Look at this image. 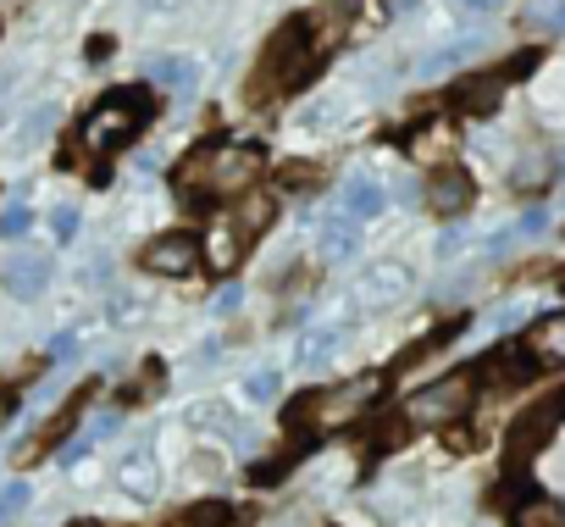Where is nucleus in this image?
<instances>
[{
    "mask_svg": "<svg viewBox=\"0 0 565 527\" xmlns=\"http://www.w3.org/2000/svg\"><path fill=\"white\" fill-rule=\"evenodd\" d=\"M45 284H51V255H40V250H12L7 267H0V289L12 301H40Z\"/></svg>",
    "mask_w": 565,
    "mask_h": 527,
    "instance_id": "nucleus-9",
    "label": "nucleus"
},
{
    "mask_svg": "<svg viewBox=\"0 0 565 527\" xmlns=\"http://www.w3.org/2000/svg\"><path fill=\"white\" fill-rule=\"evenodd\" d=\"M51 128H56V106H34V112L23 117V128H18V150L45 145V139H51Z\"/></svg>",
    "mask_w": 565,
    "mask_h": 527,
    "instance_id": "nucleus-22",
    "label": "nucleus"
},
{
    "mask_svg": "<svg viewBox=\"0 0 565 527\" xmlns=\"http://www.w3.org/2000/svg\"><path fill=\"white\" fill-rule=\"evenodd\" d=\"M449 150H455V134L438 128V123L422 128V134L411 139V161H422V167H427V161H449Z\"/></svg>",
    "mask_w": 565,
    "mask_h": 527,
    "instance_id": "nucleus-19",
    "label": "nucleus"
},
{
    "mask_svg": "<svg viewBox=\"0 0 565 527\" xmlns=\"http://www.w3.org/2000/svg\"><path fill=\"white\" fill-rule=\"evenodd\" d=\"M73 350H78V339H73V334H56V339H51V356H56V361H67Z\"/></svg>",
    "mask_w": 565,
    "mask_h": 527,
    "instance_id": "nucleus-39",
    "label": "nucleus"
},
{
    "mask_svg": "<svg viewBox=\"0 0 565 527\" xmlns=\"http://www.w3.org/2000/svg\"><path fill=\"white\" fill-rule=\"evenodd\" d=\"M156 117V101L145 89H106V101L84 117V150L89 156H117L128 139H139V128Z\"/></svg>",
    "mask_w": 565,
    "mask_h": 527,
    "instance_id": "nucleus-3",
    "label": "nucleus"
},
{
    "mask_svg": "<svg viewBox=\"0 0 565 527\" xmlns=\"http://www.w3.org/2000/svg\"><path fill=\"white\" fill-rule=\"evenodd\" d=\"M145 78H150V84H161L167 95H183V101H189V95H194V84H200V67H194V62H183V56H150V62H145Z\"/></svg>",
    "mask_w": 565,
    "mask_h": 527,
    "instance_id": "nucleus-13",
    "label": "nucleus"
},
{
    "mask_svg": "<svg viewBox=\"0 0 565 527\" xmlns=\"http://www.w3.org/2000/svg\"><path fill=\"white\" fill-rule=\"evenodd\" d=\"M244 394H249V400H271V394H277V372H255V378L244 383Z\"/></svg>",
    "mask_w": 565,
    "mask_h": 527,
    "instance_id": "nucleus-34",
    "label": "nucleus"
},
{
    "mask_svg": "<svg viewBox=\"0 0 565 527\" xmlns=\"http://www.w3.org/2000/svg\"><path fill=\"white\" fill-rule=\"evenodd\" d=\"M51 233H56V244H73L78 239V211L73 205H56L51 211Z\"/></svg>",
    "mask_w": 565,
    "mask_h": 527,
    "instance_id": "nucleus-29",
    "label": "nucleus"
},
{
    "mask_svg": "<svg viewBox=\"0 0 565 527\" xmlns=\"http://www.w3.org/2000/svg\"><path fill=\"white\" fill-rule=\"evenodd\" d=\"M526 62H515V67H504V73H488V78H466L460 89H455V106H466V112H488V106H499V95H504V78H515Z\"/></svg>",
    "mask_w": 565,
    "mask_h": 527,
    "instance_id": "nucleus-15",
    "label": "nucleus"
},
{
    "mask_svg": "<svg viewBox=\"0 0 565 527\" xmlns=\"http://www.w3.org/2000/svg\"><path fill=\"white\" fill-rule=\"evenodd\" d=\"M238 306H244V289H238V284H227V289H216V301H211V312H216V317H233Z\"/></svg>",
    "mask_w": 565,
    "mask_h": 527,
    "instance_id": "nucleus-32",
    "label": "nucleus"
},
{
    "mask_svg": "<svg viewBox=\"0 0 565 527\" xmlns=\"http://www.w3.org/2000/svg\"><path fill=\"white\" fill-rule=\"evenodd\" d=\"M84 400H89V389H84V394H73V400L62 405V417H56V422L40 433V444H62V439L73 433V422H78V405H84Z\"/></svg>",
    "mask_w": 565,
    "mask_h": 527,
    "instance_id": "nucleus-26",
    "label": "nucleus"
},
{
    "mask_svg": "<svg viewBox=\"0 0 565 527\" xmlns=\"http://www.w3.org/2000/svg\"><path fill=\"white\" fill-rule=\"evenodd\" d=\"M460 244H466V233H460V228H444V233H438V255H444V261H449V255H460Z\"/></svg>",
    "mask_w": 565,
    "mask_h": 527,
    "instance_id": "nucleus-36",
    "label": "nucleus"
},
{
    "mask_svg": "<svg viewBox=\"0 0 565 527\" xmlns=\"http://www.w3.org/2000/svg\"><path fill=\"white\" fill-rule=\"evenodd\" d=\"M117 483H122L128 499H156V494H161V466H156V455H150L145 444H134V450L117 461Z\"/></svg>",
    "mask_w": 565,
    "mask_h": 527,
    "instance_id": "nucleus-11",
    "label": "nucleus"
},
{
    "mask_svg": "<svg viewBox=\"0 0 565 527\" xmlns=\"http://www.w3.org/2000/svg\"><path fill=\"white\" fill-rule=\"evenodd\" d=\"M499 7H504V0H460V12H477V18L482 12H499Z\"/></svg>",
    "mask_w": 565,
    "mask_h": 527,
    "instance_id": "nucleus-41",
    "label": "nucleus"
},
{
    "mask_svg": "<svg viewBox=\"0 0 565 527\" xmlns=\"http://www.w3.org/2000/svg\"><path fill=\"white\" fill-rule=\"evenodd\" d=\"M266 172V150L249 139H205L183 156L178 167V189L183 200H238L255 189V178Z\"/></svg>",
    "mask_w": 565,
    "mask_h": 527,
    "instance_id": "nucleus-1",
    "label": "nucleus"
},
{
    "mask_svg": "<svg viewBox=\"0 0 565 527\" xmlns=\"http://www.w3.org/2000/svg\"><path fill=\"white\" fill-rule=\"evenodd\" d=\"M89 284H95V289H106V284H111V261H106V255H100V261H89Z\"/></svg>",
    "mask_w": 565,
    "mask_h": 527,
    "instance_id": "nucleus-38",
    "label": "nucleus"
},
{
    "mask_svg": "<svg viewBox=\"0 0 565 527\" xmlns=\"http://www.w3.org/2000/svg\"><path fill=\"white\" fill-rule=\"evenodd\" d=\"M416 289V273L405 267V261H377V267H366L361 273V284H355V312H388V306H399L405 295Z\"/></svg>",
    "mask_w": 565,
    "mask_h": 527,
    "instance_id": "nucleus-8",
    "label": "nucleus"
},
{
    "mask_svg": "<svg viewBox=\"0 0 565 527\" xmlns=\"http://www.w3.org/2000/svg\"><path fill=\"white\" fill-rule=\"evenodd\" d=\"M355 239H361V222H355L350 211H333V217H322V228H317V250H322L328 261H344V255L355 250Z\"/></svg>",
    "mask_w": 565,
    "mask_h": 527,
    "instance_id": "nucleus-16",
    "label": "nucleus"
},
{
    "mask_svg": "<svg viewBox=\"0 0 565 527\" xmlns=\"http://www.w3.org/2000/svg\"><path fill=\"white\" fill-rule=\"evenodd\" d=\"M526 356L537 367H565V312H548L532 334H526Z\"/></svg>",
    "mask_w": 565,
    "mask_h": 527,
    "instance_id": "nucleus-12",
    "label": "nucleus"
},
{
    "mask_svg": "<svg viewBox=\"0 0 565 527\" xmlns=\"http://www.w3.org/2000/svg\"><path fill=\"white\" fill-rule=\"evenodd\" d=\"M559 422H565V389H554V394H543L532 411H521L515 428H510V439H504V444H510V466H526V461L554 439Z\"/></svg>",
    "mask_w": 565,
    "mask_h": 527,
    "instance_id": "nucleus-6",
    "label": "nucleus"
},
{
    "mask_svg": "<svg viewBox=\"0 0 565 527\" xmlns=\"http://www.w3.org/2000/svg\"><path fill=\"white\" fill-rule=\"evenodd\" d=\"M178 527H227V505H200V510H189Z\"/></svg>",
    "mask_w": 565,
    "mask_h": 527,
    "instance_id": "nucleus-30",
    "label": "nucleus"
},
{
    "mask_svg": "<svg viewBox=\"0 0 565 527\" xmlns=\"http://www.w3.org/2000/svg\"><path fill=\"white\" fill-rule=\"evenodd\" d=\"M471 394H477V378L449 372V378H438V383H427L405 400V428H449L471 411Z\"/></svg>",
    "mask_w": 565,
    "mask_h": 527,
    "instance_id": "nucleus-5",
    "label": "nucleus"
},
{
    "mask_svg": "<svg viewBox=\"0 0 565 527\" xmlns=\"http://www.w3.org/2000/svg\"><path fill=\"white\" fill-rule=\"evenodd\" d=\"M317 67H322V45H317L311 23H306V18H295V23H282V29H277V40L266 45V62H260V73H255L249 95H255V101H266L271 89H295V84H306Z\"/></svg>",
    "mask_w": 565,
    "mask_h": 527,
    "instance_id": "nucleus-2",
    "label": "nucleus"
},
{
    "mask_svg": "<svg viewBox=\"0 0 565 527\" xmlns=\"http://www.w3.org/2000/svg\"><path fill=\"white\" fill-rule=\"evenodd\" d=\"M189 422H194V428H205V433H238V439H249V433H244V422H238L233 411H222V405H194V411H189Z\"/></svg>",
    "mask_w": 565,
    "mask_h": 527,
    "instance_id": "nucleus-23",
    "label": "nucleus"
},
{
    "mask_svg": "<svg viewBox=\"0 0 565 527\" xmlns=\"http://www.w3.org/2000/svg\"><path fill=\"white\" fill-rule=\"evenodd\" d=\"M515 323H521V306H499L493 312V328H515Z\"/></svg>",
    "mask_w": 565,
    "mask_h": 527,
    "instance_id": "nucleus-40",
    "label": "nucleus"
},
{
    "mask_svg": "<svg viewBox=\"0 0 565 527\" xmlns=\"http://www.w3.org/2000/svg\"><path fill=\"white\" fill-rule=\"evenodd\" d=\"M139 261H145V273H156V278H189L200 261H205V244H200L194 233L172 228V233H156Z\"/></svg>",
    "mask_w": 565,
    "mask_h": 527,
    "instance_id": "nucleus-7",
    "label": "nucleus"
},
{
    "mask_svg": "<svg viewBox=\"0 0 565 527\" xmlns=\"http://www.w3.org/2000/svg\"><path fill=\"white\" fill-rule=\"evenodd\" d=\"M117 422H122V417H117V411H106V417L89 428V439H84V444H95V439H111V433H117Z\"/></svg>",
    "mask_w": 565,
    "mask_h": 527,
    "instance_id": "nucleus-37",
    "label": "nucleus"
},
{
    "mask_svg": "<svg viewBox=\"0 0 565 527\" xmlns=\"http://www.w3.org/2000/svg\"><path fill=\"white\" fill-rule=\"evenodd\" d=\"M344 211H350L355 222H372V217L383 211V189H377L372 178H361V172H355V178L344 183Z\"/></svg>",
    "mask_w": 565,
    "mask_h": 527,
    "instance_id": "nucleus-18",
    "label": "nucleus"
},
{
    "mask_svg": "<svg viewBox=\"0 0 565 527\" xmlns=\"http://www.w3.org/2000/svg\"><path fill=\"white\" fill-rule=\"evenodd\" d=\"M111 317H117V323H134V317H145V301H139V295H117V301H111Z\"/></svg>",
    "mask_w": 565,
    "mask_h": 527,
    "instance_id": "nucleus-33",
    "label": "nucleus"
},
{
    "mask_svg": "<svg viewBox=\"0 0 565 527\" xmlns=\"http://www.w3.org/2000/svg\"><path fill=\"white\" fill-rule=\"evenodd\" d=\"M139 7H150V12H172V7H183V0H139Z\"/></svg>",
    "mask_w": 565,
    "mask_h": 527,
    "instance_id": "nucleus-42",
    "label": "nucleus"
},
{
    "mask_svg": "<svg viewBox=\"0 0 565 527\" xmlns=\"http://www.w3.org/2000/svg\"><path fill=\"white\" fill-rule=\"evenodd\" d=\"M29 510V483H0V527H12Z\"/></svg>",
    "mask_w": 565,
    "mask_h": 527,
    "instance_id": "nucleus-25",
    "label": "nucleus"
},
{
    "mask_svg": "<svg viewBox=\"0 0 565 527\" xmlns=\"http://www.w3.org/2000/svg\"><path fill=\"white\" fill-rule=\"evenodd\" d=\"M471 178L460 172V167H438V178H433V189H427V200L444 211V217H460L466 205H471Z\"/></svg>",
    "mask_w": 565,
    "mask_h": 527,
    "instance_id": "nucleus-14",
    "label": "nucleus"
},
{
    "mask_svg": "<svg viewBox=\"0 0 565 527\" xmlns=\"http://www.w3.org/2000/svg\"><path fill=\"white\" fill-rule=\"evenodd\" d=\"M339 345H344V328H311V334H300L295 361H300V367H322V361L339 356Z\"/></svg>",
    "mask_w": 565,
    "mask_h": 527,
    "instance_id": "nucleus-17",
    "label": "nucleus"
},
{
    "mask_svg": "<svg viewBox=\"0 0 565 527\" xmlns=\"http://www.w3.org/2000/svg\"><path fill=\"white\" fill-rule=\"evenodd\" d=\"M377 394H383V378H377V372H361V378H344V383H333V389H322V394H306V400L295 405V422H300V428H317V433H333V428L361 422Z\"/></svg>",
    "mask_w": 565,
    "mask_h": 527,
    "instance_id": "nucleus-4",
    "label": "nucleus"
},
{
    "mask_svg": "<svg viewBox=\"0 0 565 527\" xmlns=\"http://www.w3.org/2000/svg\"><path fill=\"white\" fill-rule=\"evenodd\" d=\"M339 117H344V106H339V101H317V106H306V112H300V128H333Z\"/></svg>",
    "mask_w": 565,
    "mask_h": 527,
    "instance_id": "nucleus-27",
    "label": "nucleus"
},
{
    "mask_svg": "<svg viewBox=\"0 0 565 527\" xmlns=\"http://www.w3.org/2000/svg\"><path fill=\"white\" fill-rule=\"evenodd\" d=\"M249 239H255V233H249L238 217H222V222H211V233H205V261H211L216 273H233Z\"/></svg>",
    "mask_w": 565,
    "mask_h": 527,
    "instance_id": "nucleus-10",
    "label": "nucleus"
},
{
    "mask_svg": "<svg viewBox=\"0 0 565 527\" xmlns=\"http://www.w3.org/2000/svg\"><path fill=\"white\" fill-rule=\"evenodd\" d=\"M0 233H7V239H23V233H29V205H23V200L7 205V217H0Z\"/></svg>",
    "mask_w": 565,
    "mask_h": 527,
    "instance_id": "nucleus-31",
    "label": "nucleus"
},
{
    "mask_svg": "<svg viewBox=\"0 0 565 527\" xmlns=\"http://www.w3.org/2000/svg\"><path fill=\"white\" fill-rule=\"evenodd\" d=\"M510 183H515V189H543V183H548V156H543V150H526V156L515 161Z\"/></svg>",
    "mask_w": 565,
    "mask_h": 527,
    "instance_id": "nucleus-24",
    "label": "nucleus"
},
{
    "mask_svg": "<svg viewBox=\"0 0 565 527\" xmlns=\"http://www.w3.org/2000/svg\"><path fill=\"white\" fill-rule=\"evenodd\" d=\"M394 12H416V0H394Z\"/></svg>",
    "mask_w": 565,
    "mask_h": 527,
    "instance_id": "nucleus-43",
    "label": "nucleus"
},
{
    "mask_svg": "<svg viewBox=\"0 0 565 527\" xmlns=\"http://www.w3.org/2000/svg\"><path fill=\"white\" fill-rule=\"evenodd\" d=\"M543 228H548V217H543V205H537V211H526V217L515 222V239H532V233H543Z\"/></svg>",
    "mask_w": 565,
    "mask_h": 527,
    "instance_id": "nucleus-35",
    "label": "nucleus"
},
{
    "mask_svg": "<svg viewBox=\"0 0 565 527\" xmlns=\"http://www.w3.org/2000/svg\"><path fill=\"white\" fill-rule=\"evenodd\" d=\"M282 189H311L317 183V161H289V167H277Z\"/></svg>",
    "mask_w": 565,
    "mask_h": 527,
    "instance_id": "nucleus-28",
    "label": "nucleus"
},
{
    "mask_svg": "<svg viewBox=\"0 0 565 527\" xmlns=\"http://www.w3.org/2000/svg\"><path fill=\"white\" fill-rule=\"evenodd\" d=\"M515 527H565V510L548 494H532V499L515 505Z\"/></svg>",
    "mask_w": 565,
    "mask_h": 527,
    "instance_id": "nucleus-20",
    "label": "nucleus"
},
{
    "mask_svg": "<svg viewBox=\"0 0 565 527\" xmlns=\"http://www.w3.org/2000/svg\"><path fill=\"white\" fill-rule=\"evenodd\" d=\"M477 51H482V40H455V45H444V51H433V56H427V62H422L416 73H422V78H438V73H449V67H460V62H466V56H477Z\"/></svg>",
    "mask_w": 565,
    "mask_h": 527,
    "instance_id": "nucleus-21",
    "label": "nucleus"
}]
</instances>
